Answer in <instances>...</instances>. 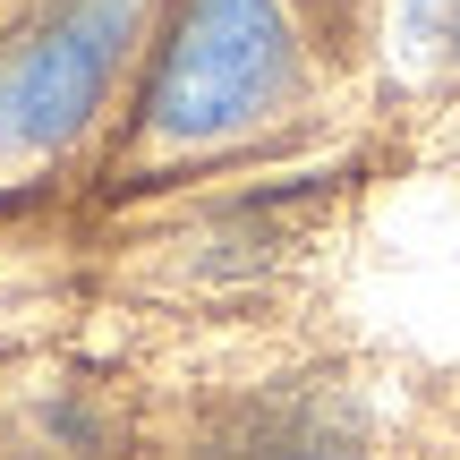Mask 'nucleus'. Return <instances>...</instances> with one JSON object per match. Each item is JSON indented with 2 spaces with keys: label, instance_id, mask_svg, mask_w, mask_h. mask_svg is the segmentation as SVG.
Returning a JSON list of instances; mask_svg holds the SVG:
<instances>
[{
  "label": "nucleus",
  "instance_id": "f257e3e1",
  "mask_svg": "<svg viewBox=\"0 0 460 460\" xmlns=\"http://www.w3.org/2000/svg\"><path fill=\"white\" fill-rule=\"evenodd\" d=\"M298 77V43L281 0H188L171 51L154 68V137L205 146L247 119H264Z\"/></svg>",
  "mask_w": 460,
  "mask_h": 460
},
{
  "label": "nucleus",
  "instance_id": "f03ea898",
  "mask_svg": "<svg viewBox=\"0 0 460 460\" xmlns=\"http://www.w3.org/2000/svg\"><path fill=\"white\" fill-rule=\"evenodd\" d=\"M137 34V0H60L0 60V154H51L94 119L119 51Z\"/></svg>",
  "mask_w": 460,
  "mask_h": 460
},
{
  "label": "nucleus",
  "instance_id": "7ed1b4c3",
  "mask_svg": "<svg viewBox=\"0 0 460 460\" xmlns=\"http://www.w3.org/2000/svg\"><path fill=\"white\" fill-rule=\"evenodd\" d=\"M349 452H358L349 418L332 401H298L290 393V401H256L214 460H349Z\"/></svg>",
  "mask_w": 460,
  "mask_h": 460
}]
</instances>
